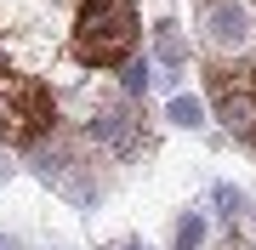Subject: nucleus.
I'll return each instance as SVG.
<instances>
[{"label":"nucleus","instance_id":"nucleus-9","mask_svg":"<svg viewBox=\"0 0 256 250\" xmlns=\"http://www.w3.org/2000/svg\"><path fill=\"white\" fill-rule=\"evenodd\" d=\"M200 245H205V216L188 211L182 222H176V250H200Z\"/></svg>","mask_w":256,"mask_h":250},{"label":"nucleus","instance_id":"nucleus-5","mask_svg":"<svg viewBox=\"0 0 256 250\" xmlns=\"http://www.w3.org/2000/svg\"><path fill=\"white\" fill-rule=\"evenodd\" d=\"M92 137L102 142V148H114L120 159H137L148 142H142V120H131L126 108H102L97 120H92Z\"/></svg>","mask_w":256,"mask_h":250},{"label":"nucleus","instance_id":"nucleus-1","mask_svg":"<svg viewBox=\"0 0 256 250\" xmlns=\"http://www.w3.org/2000/svg\"><path fill=\"white\" fill-rule=\"evenodd\" d=\"M68 51L86 68H120L137 51V0H86Z\"/></svg>","mask_w":256,"mask_h":250},{"label":"nucleus","instance_id":"nucleus-2","mask_svg":"<svg viewBox=\"0 0 256 250\" xmlns=\"http://www.w3.org/2000/svg\"><path fill=\"white\" fill-rule=\"evenodd\" d=\"M52 120H57L52 91L34 74L0 63V142H12V148H34V142L52 131Z\"/></svg>","mask_w":256,"mask_h":250},{"label":"nucleus","instance_id":"nucleus-11","mask_svg":"<svg viewBox=\"0 0 256 250\" xmlns=\"http://www.w3.org/2000/svg\"><path fill=\"white\" fill-rule=\"evenodd\" d=\"M216 205H222V211H228V216H239V205H245V199H239V188L216 182Z\"/></svg>","mask_w":256,"mask_h":250},{"label":"nucleus","instance_id":"nucleus-8","mask_svg":"<svg viewBox=\"0 0 256 250\" xmlns=\"http://www.w3.org/2000/svg\"><path fill=\"white\" fill-rule=\"evenodd\" d=\"M154 51H160V63H165V68H182V57H188V51H182V40H176V28H171V23H165L160 34H154Z\"/></svg>","mask_w":256,"mask_h":250},{"label":"nucleus","instance_id":"nucleus-12","mask_svg":"<svg viewBox=\"0 0 256 250\" xmlns=\"http://www.w3.org/2000/svg\"><path fill=\"white\" fill-rule=\"evenodd\" d=\"M120 250H148V245H142V239H126V245H120Z\"/></svg>","mask_w":256,"mask_h":250},{"label":"nucleus","instance_id":"nucleus-6","mask_svg":"<svg viewBox=\"0 0 256 250\" xmlns=\"http://www.w3.org/2000/svg\"><path fill=\"white\" fill-rule=\"evenodd\" d=\"M205 28H210L216 46H239V40H245V6H239V0H216L210 17H205Z\"/></svg>","mask_w":256,"mask_h":250},{"label":"nucleus","instance_id":"nucleus-10","mask_svg":"<svg viewBox=\"0 0 256 250\" xmlns=\"http://www.w3.org/2000/svg\"><path fill=\"white\" fill-rule=\"evenodd\" d=\"M120 68H126V91H131V97H142V91H148V63H131V57H126Z\"/></svg>","mask_w":256,"mask_h":250},{"label":"nucleus","instance_id":"nucleus-7","mask_svg":"<svg viewBox=\"0 0 256 250\" xmlns=\"http://www.w3.org/2000/svg\"><path fill=\"white\" fill-rule=\"evenodd\" d=\"M165 120H171V125H182V131H200V125H205V108H200V97H171Z\"/></svg>","mask_w":256,"mask_h":250},{"label":"nucleus","instance_id":"nucleus-4","mask_svg":"<svg viewBox=\"0 0 256 250\" xmlns=\"http://www.w3.org/2000/svg\"><path fill=\"white\" fill-rule=\"evenodd\" d=\"M74 165H80V159H74V148H57V142L34 154V176H40V182L63 188L74 205H97V188H92V182H80V176H74Z\"/></svg>","mask_w":256,"mask_h":250},{"label":"nucleus","instance_id":"nucleus-13","mask_svg":"<svg viewBox=\"0 0 256 250\" xmlns=\"http://www.w3.org/2000/svg\"><path fill=\"white\" fill-rule=\"evenodd\" d=\"M0 250H18V239H0Z\"/></svg>","mask_w":256,"mask_h":250},{"label":"nucleus","instance_id":"nucleus-3","mask_svg":"<svg viewBox=\"0 0 256 250\" xmlns=\"http://www.w3.org/2000/svg\"><path fill=\"white\" fill-rule=\"evenodd\" d=\"M205 91L216 120L234 131L239 142H256V63H216L205 68Z\"/></svg>","mask_w":256,"mask_h":250}]
</instances>
